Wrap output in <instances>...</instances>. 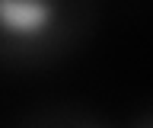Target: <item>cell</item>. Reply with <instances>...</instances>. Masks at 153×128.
Wrapping results in <instances>:
<instances>
[{"mask_svg": "<svg viewBox=\"0 0 153 128\" xmlns=\"http://www.w3.org/2000/svg\"><path fill=\"white\" fill-rule=\"evenodd\" d=\"M57 29L54 0H0V32L10 48H32Z\"/></svg>", "mask_w": 153, "mask_h": 128, "instance_id": "obj_1", "label": "cell"}]
</instances>
